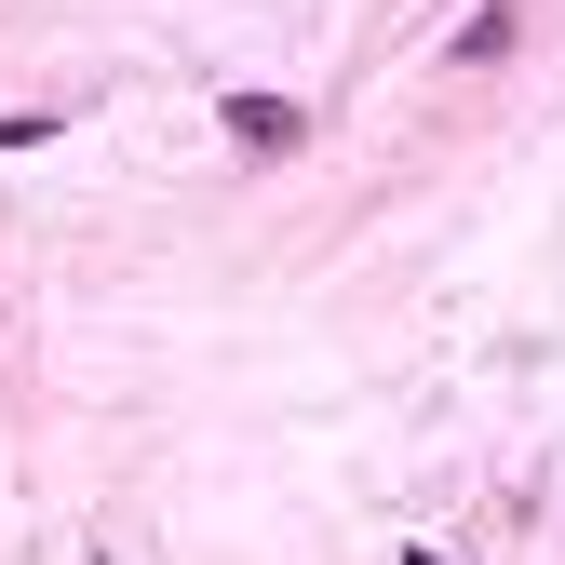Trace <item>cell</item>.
I'll use <instances>...</instances> for the list:
<instances>
[{"label":"cell","instance_id":"1","mask_svg":"<svg viewBox=\"0 0 565 565\" xmlns=\"http://www.w3.org/2000/svg\"><path fill=\"white\" fill-rule=\"evenodd\" d=\"M297 108H282V95H230V149H297Z\"/></svg>","mask_w":565,"mask_h":565},{"label":"cell","instance_id":"2","mask_svg":"<svg viewBox=\"0 0 565 565\" xmlns=\"http://www.w3.org/2000/svg\"><path fill=\"white\" fill-rule=\"evenodd\" d=\"M54 135V108H0V149H41Z\"/></svg>","mask_w":565,"mask_h":565},{"label":"cell","instance_id":"3","mask_svg":"<svg viewBox=\"0 0 565 565\" xmlns=\"http://www.w3.org/2000/svg\"><path fill=\"white\" fill-rule=\"evenodd\" d=\"M404 565H445V552H404Z\"/></svg>","mask_w":565,"mask_h":565}]
</instances>
